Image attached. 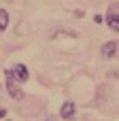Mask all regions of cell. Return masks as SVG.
I'll return each instance as SVG.
<instances>
[{
    "instance_id": "cell-1",
    "label": "cell",
    "mask_w": 119,
    "mask_h": 121,
    "mask_svg": "<svg viewBox=\"0 0 119 121\" xmlns=\"http://www.w3.org/2000/svg\"><path fill=\"white\" fill-rule=\"evenodd\" d=\"M4 83H6V91H9V96L13 98V100H21L23 98V91L17 87V79L13 77V70H4Z\"/></svg>"
},
{
    "instance_id": "cell-2",
    "label": "cell",
    "mask_w": 119,
    "mask_h": 121,
    "mask_svg": "<svg viewBox=\"0 0 119 121\" xmlns=\"http://www.w3.org/2000/svg\"><path fill=\"white\" fill-rule=\"evenodd\" d=\"M117 40H106L104 45H102V49H100V55H102V60H113L115 55H117Z\"/></svg>"
},
{
    "instance_id": "cell-3",
    "label": "cell",
    "mask_w": 119,
    "mask_h": 121,
    "mask_svg": "<svg viewBox=\"0 0 119 121\" xmlns=\"http://www.w3.org/2000/svg\"><path fill=\"white\" fill-rule=\"evenodd\" d=\"M75 113H77V106H75V102H64L62 104V108H60V117L66 121H72L75 119Z\"/></svg>"
},
{
    "instance_id": "cell-4",
    "label": "cell",
    "mask_w": 119,
    "mask_h": 121,
    "mask_svg": "<svg viewBox=\"0 0 119 121\" xmlns=\"http://www.w3.org/2000/svg\"><path fill=\"white\" fill-rule=\"evenodd\" d=\"M11 70H13V77H15L19 83H26V81L30 79V72H28V68H26L23 64H15Z\"/></svg>"
},
{
    "instance_id": "cell-5",
    "label": "cell",
    "mask_w": 119,
    "mask_h": 121,
    "mask_svg": "<svg viewBox=\"0 0 119 121\" xmlns=\"http://www.w3.org/2000/svg\"><path fill=\"white\" fill-rule=\"evenodd\" d=\"M104 21H106V26H109L113 32H119V13H111V11H109Z\"/></svg>"
},
{
    "instance_id": "cell-6",
    "label": "cell",
    "mask_w": 119,
    "mask_h": 121,
    "mask_svg": "<svg viewBox=\"0 0 119 121\" xmlns=\"http://www.w3.org/2000/svg\"><path fill=\"white\" fill-rule=\"evenodd\" d=\"M9 26V11L6 9H0V32H4Z\"/></svg>"
},
{
    "instance_id": "cell-7",
    "label": "cell",
    "mask_w": 119,
    "mask_h": 121,
    "mask_svg": "<svg viewBox=\"0 0 119 121\" xmlns=\"http://www.w3.org/2000/svg\"><path fill=\"white\" fill-rule=\"evenodd\" d=\"M94 21L96 23H102V15H94Z\"/></svg>"
},
{
    "instance_id": "cell-8",
    "label": "cell",
    "mask_w": 119,
    "mask_h": 121,
    "mask_svg": "<svg viewBox=\"0 0 119 121\" xmlns=\"http://www.w3.org/2000/svg\"><path fill=\"white\" fill-rule=\"evenodd\" d=\"M4 117H6V111H4V108H0V119H4Z\"/></svg>"
},
{
    "instance_id": "cell-9",
    "label": "cell",
    "mask_w": 119,
    "mask_h": 121,
    "mask_svg": "<svg viewBox=\"0 0 119 121\" xmlns=\"http://www.w3.org/2000/svg\"><path fill=\"white\" fill-rule=\"evenodd\" d=\"M111 77H119V72H113V74H111Z\"/></svg>"
},
{
    "instance_id": "cell-10",
    "label": "cell",
    "mask_w": 119,
    "mask_h": 121,
    "mask_svg": "<svg viewBox=\"0 0 119 121\" xmlns=\"http://www.w3.org/2000/svg\"><path fill=\"white\" fill-rule=\"evenodd\" d=\"M4 121H11V119H4Z\"/></svg>"
}]
</instances>
